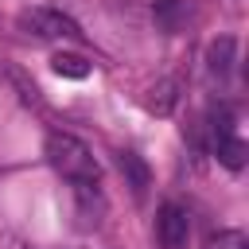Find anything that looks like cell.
<instances>
[{"mask_svg":"<svg viewBox=\"0 0 249 249\" xmlns=\"http://www.w3.org/2000/svg\"><path fill=\"white\" fill-rule=\"evenodd\" d=\"M43 152H47L51 167H54L62 179H70L74 187H97V179H101L97 160H93V152H89L78 136H70V132H51Z\"/></svg>","mask_w":249,"mask_h":249,"instance_id":"obj_1","label":"cell"},{"mask_svg":"<svg viewBox=\"0 0 249 249\" xmlns=\"http://www.w3.org/2000/svg\"><path fill=\"white\" fill-rule=\"evenodd\" d=\"M19 27H27L39 39H82V27L70 16L54 12V8H31V12H23L19 16Z\"/></svg>","mask_w":249,"mask_h":249,"instance_id":"obj_2","label":"cell"},{"mask_svg":"<svg viewBox=\"0 0 249 249\" xmlns=\"http://www.w3.org/2000/svg\"><path fill=\"white\" fill-rule=\"evenodd\" d=\"M187 233H191V218L183 206L175 202H163L160 206V218H156V237L163 249H183L187 245Z\"/></svg>","mask_w":249,"mask_h":249,"instance_id":"obj_3","label":"cell"},{"mask_svg":"<svg viewBox=\"0 0 249 249\" xmlns=\"http://www.w3.org/2000/svg\"><path fill=\"white\" fill-rule=\"evenodd\" d=\"M117 167H121V175L128 179L132 195L140 198V195L148 191V183H152V171H148V163H144L136 152H121V156H117Z\"/></svg>","mask_w":249,"mask_h":249,"instance_id":"obj_4","label":"cell"},{"mask_svg":"<svg viewBox=\"0 0 249 249\" xmlns=\"http://www.w3.org/2000/svg\"><path fill=\"white\" fill-rule=\"evenodd\" d=\"M175 101H179V82H175V78L156 82V86L148 89V97H144V105H148L152 113H160V117H167V113L175 109Z\"/></svg>","mask_w":249,"mask_h":249,"instance_id":"obj_5","label":"cell"},{"mask_svg":"<svg viewBox=\"0 0 249 249\" xmlns=\"http://www.w3.org/2000/svg\"><path fill=\"white\" fill-rule=\"evenodd\" d=\"M233 51H237V43H233L230 35H222V39H214V43H210V51H206V62H210V74H218V78H226V74H230V66H233Z\"/></svg>","mask_w":249,"mask_h":249,"instance_id":"obj_6","label":"cell"},{"mask_svg":"<svg viewBox=\"0 0 249 249\" xmlns=\"http://www.w3.org/2000/svg\"><path fill=\"white\" fill-rule=\"evenodd\" d=\"M214 152H218V160H222L230 171H237V167L245 163V144H241L233 132H226V136H214Z\"/></svg>","mask_w":249,"mask_h":249,"instance_id":"obj_7","label":"cell"},{"mask_svg":"<svg viewBox=\"0 0 249 249\" xmlns=\"http://www.w3.org/2000/svg\"><path fill=\"white\" fill-rule=\"evenodd\" d=\"M51 66H54V74H62V78H86V74H89V62H86L82 54H54Z\"/></svg>","mask_w":249,"mask_h":249,"instance_id":"obj_8","label":"cell"},{"mask_svg":"<svg viewBox=\"0 0 249 249\" xmlns=\"http://www.w3.org/2000/svg\"><path fill=\"white\" fill-rule=\"evenodd\" d=\"M156 23L163 31H179L183 23V4L179 0H156Z\"/></svg>","mask_w":249,"mask_h":249,"instance_id":"obj_9","label":"cell"},{"mask_svg":"<svg viewBox=\"0 0 249 249\" xmlns=\"http://www.w3.org/2000/svg\"><path fill=\"white\" fill-rule=\"evenodd\" d=\"M206 249H249V241L241 230H222V233H210Z\"/></svg>","mask_w":249,"mask_h":249,"instance_id":"obj_10","label":"cell"}]
</instances>
